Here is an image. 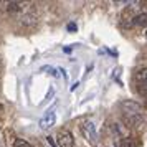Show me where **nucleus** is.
Here are the masks:
<instances>
[{"label":"nucleus","instance_id":"6","mask_svg":"<svg viewBox=\"0 0 147 147\" xmlns=\"http://www.w3.org/2000/svg\"><path fill=\"white\" fill-rule=\"evenodd\" d=\"M136 80L140 83V86L144 84V86H147V68H142L140 71H137V74H136Z\"/></svg>","mask_w":147,"mask_h":147},{"label":"nucleus","instance_id":"9","mask_svg":"<svg viewBox=\"0 0 147 147\" xmlns=\"http://www.w3.org/2000/svg\"><path fill=\"white\" fill-rule=\"evenodd\" d=\"M13 147H33V146H32L30 142H27V140H23V139H17Z\"/></svg>","mask_w":147,"mask_h":147},{"label":"nucleus","instance_id":"8","mask_svg":"<svg viewBox=\"0 0 147 147\" xmlns=\"http://www.w3.org/2000/svg\"><path fill=\"white\" fill-rule=\"evenodd\" d=\"M22 7H23V3H20V2H10V3H8V7H7V10L13 13V12H20Z\"/></svg>","mask_w":147,"mask_h":147},{"label":"nucleus","instance_id":"4","mask_svg":"<svg viewBox=\"0 0 147 147\" xmlns=\"http://www.w3.org/2000/svg\"><path fill=\"white\" fill-rule=\"evenodd\" d=\"M81 131H83V134H84V137H86L88 140H91L93 144L96 142V129H94V126L91 122L83 124V126H81Z\"/></svg>","mask_w":147,"mask_h":147},{"label":"nucleus","instance_id":"11","mask_svg":"<svg viewBox=\"0 0 147 147\" xmlns=\"http://www.w3.org/2000/svg\"><path fill=\"white\" fill-rule=\"evenodd\" d=\"M3 113V106H2V104H0V114Z\"/></svg>","mask_w":147,"mask_h":147},{"label":"nucleus","instance_id":"12","mask_svg":"<svg viewBox=\"0 0 147 147\" xmlns=\"http://www.w3.org/2000/svg\"><path fill=\"white\" fill-rule=\"evenodd\" d=\"M146 109H147V102H146Z\"/></svg>","mask_w":147,"mask_h":147},{"label":"nucleus","instance_id":"3","mask_svg":"<svg viewBox=\"0 0 147 147\" xmlns=\"http://www.w3.org/2000/svg\"><path fill=\"white\" fill-rule=\"evenodd\" d=\"M55 121H56V114L50 111V113H47V114H45V116L40 119V127L47 131V129H50L51 126H55Z\"/></svg>","mask_w":147,"mask_h":147},{"label":"nucleus","instance_id":"7","mask_svg":"<svg viewBox=\"0 0 147 147\" xmlns=\"http://www.w3.org/2000/svg\"><path fill=\"white\" fill-rule=\"evenodd\" d=\"M22 23L23 25H35L36 23V15H33V13H27V15H23V18H22Z\"/></svg>","mask_w":147,"mask_h":147},{"label":"nucleus","instance_id":"5","mask_svg":"<svg viewBox=\"0 0 147 147\" xmlns=\"http://www.w3.org/2000/svg\"><path fill=\"white\" fill-rule=\"evenodd\" d=\"M131 23H132V25H136V27H146V25H147V13L136 15Z\"/></svg>","mask_w":147,"mask_h":147},{"label":"nucleus","instance_id":"1","mask_svg":"<svg viewBox=\"0 0 147 147\" xmlns=\"http://www.w3.org/2000/svg\"><path fill=\"white\" fill-rule=\"evenodd\" d=\"M56 146L58 147H73L74 146V139L73 134L69 131H61L56 137Z\"/></svg>","mask_w":147,"mask_h":147},{"label":"nucleus","instance_id":"10","mask_svg":"<svg viewBox=\"0 0 147 147\" xmlns=\"http://www.w3.org/2000/svg\"><path fill=\"white\" fill-rule=\"evenodd\" d=\"M121 147H137V146L134 144L132 140H129V139H124L122 142H121Z\"/></svg>","mask_w":147,"mask_h":147},{"label":"nucleus","instance_id":"2","mask_svg":"<svg viewBox=\"0 0 147 147\" xmlns=\"http://www.w3.org/2000/svg\"><path fill=\"white\" fill-rule=\"evenodd\" d=\"M121 109H122V113H126V114H139L142 106L139 102H134V101H122L121 102Z\"/></svg>","mask_w":147,"mask_h":147}]
</instances>
